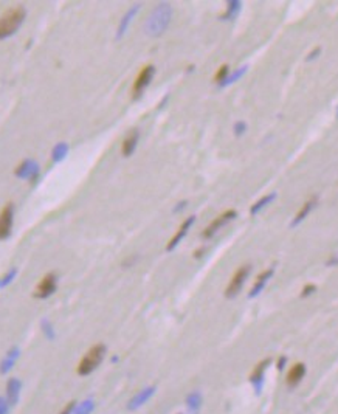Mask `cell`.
<instances>
[{"label": "cell", "instance_id": "6da1fadb", "mask_svg": "<svg viewBox=\"0 0 338 414\" xmlns=\"http://www.w3.org/2000/svg\"><path fill=\"white\" fill-rule=\"evenodd\" d=\"M171 17H172L171 5L166 3V2L158 3L154 8L152 13H150V16L147 17L146 24H145L146 34L147 36H152V38H157V36H160V34H163L169 25Z\"/></svg>", "mask_w": 338, "mask_h": 414}, {"label": "cell", "instance_id": "7a4b0ae2", "mask_svg": "<svg viewBox=\"0 0 338 414\" xmlns=\"http://www.w3.org/2000/svg\"><path fill=\"white\" fill-rule=\"evenodd\" d=\"M106 352H107L106 344H102V343L93 344V346L86 352V355L78 363V368H76L78 375L87 377L95 369H98V366L102 363L104 357H106Z\"/></svg>", "mask_w": 338, "mask_h": 414}, {"label": "cell", "instance_id": "3957f363", "mask_svg": "<svg viewBox=\"0 0 338 414\" xmlns=\"http://www.w3.org/2000/svg\"><path fill=\"white\" fill-rule=\"evenodd\" d=\"M25 16H27V11L23 6H14L8 9L6 13H3L2 17H0V41L13 36L19 30V27L23 24Z\"/></svg>", "mask_w": 338, "mask_h": 414}, {"label": "cell", "instance_id": "277c9868", "mask_svg": "<svg viewBox=\"0 0 338 414\" xmlns=\"http://www.w3.org/2000/svg\"><path fill=\"white\" fill-rule=\"evenodd\" d=\"M250 272H251V267L248 266V264H245V266L239 267L235 272V275L231 276V281L225 289V296L228 298V300H233V298H236L239 295L241 289L243 287V284H245V281L248 278Z\"/></svg>", "mask_w": 338, "mask_h": 414}, {"label": "cell", "instance_id": "5b68a950", "mask_svg": "<svg viewBox=\"0 0 338 414\" xmlns=\"http://www.w3.org/2000/svg\"><path fill=\"white\" fill-rule=\"evenodd\" d=\"M154 75H155V67L150 65V64L145 65L142 70H140V73L137 75L135 81H134V86H132V99L134 101L142 98L143 92L150 84V81H152Z\"/></svg>", "mask_w": 338, "mask_h": 414}, {"label": "cell", "instance_id": "8992f818", "mask_svg": "<svg viewBox=\"0 0 338 414\" xmlns=\"http://www.w3.org/2000/svg\"><path fill=\"white\" fill-rule=\"evenodd\" d=\"M57 289V275L56 273H47L44 278L39 281V284L34 287L33 296L38 300H47L48 296H51Z\"/></svg>", "mask_w": 338, "mask_h": 414}, {"label": "cell", "instance_id": "52a82bcc", "mask_svg": "<svg viewBox=\"0 0 338 414\" xmlns=\"http://www.w3.org/2000/svg\"><path fill=\"white\" fill-rule=\"evenodd\" d=\"M14 221V206L13 203H6L0 211V240H5L11 236Z\"/></svg>", "mask_w": 338, "mask_h": 414}, {"label": "cell", "instance_id": "ba28073f", "mask_svg": "<svg viewBox=\"0 0 338 414\" xmlns=\"http://www.w3.org/2000/svg\"><path fill=\"white\" fill-rule=\"evenodd\" d=\"M238 216V213L235 211V210H228V211H225V213H222L220 214L219 217H216V219L209 224L205 230H203V233H202V237H205V239H209V237H213L220 228H222L225 224H228L230 221H233L235 219V217Z\"/></svg>", "mask_w": 338, "mask_h": 414}, {"label": "cell", "instance_id": "9c48e42d", "mask_svg": "<svg viewBox=\"0 0 338 414\" xmlns=\"http://www.w3.org/2000/svg\"><path fill=\"white\" fill-rule=\"evenodd\" d=\"M14 176L19 179H30L31 182H34L39 176V165L38 162H34L31 158L23 160L22 163L17 165V168L14 169Z\"/></svg>", "mask_w": 338, "mask_h": 414}, {"label": "cell", "instance_id": "30bf717a", "mask_svg": "<svg viewBox=\"0 0 338 414\" xmlns=\"http://www.w3.org/2000/svg\"><path fill=\"white\" fill-rule=\"evenodd\" d=\"M272 363L270 359H265L262 362H259L258 365H256V368L251 371L250 374V383L253 385L254 391H256V394H261V389L264 386V378H265V371H267V368H269V365Z\"/></svg>", "mask_w": 338, "mask_h": 414}, {"label": "cell", "instance_id": "8fae6325", "mask_svg": "<svg viewBox=\"0 0 338 414\" xmlns=\"http://www.w3.org/2000/svg\"><path fill=\"white\" fill-rule=\"evenodd\" d=\"M306 372H307V368H306V365H304V363L298 362V363L292 365V368H290V369H289L287 377H286V385H287L290 389H292V388H296V386L301 383L302 378L306 377Z\"/></svg>", "mask_w": 338, "mask_h": 414}, {"label": "cell", "instance_id": "7c38bea8", "mask_svg": "<svg viewBox=\"0 0 338 414\" xmlns=\"http://www.w3.org/2000/svg\"><path fill=\"white\" fill-rule=\"evenodd\" d=\"M195 222V216H190L188 219L186 221H183V224L179 227V230H177V233L174 234L172 237H171V240L168 242V245H166V250L168 251H172L174 248H176L179 244H180V240L186 236V233L190 231V228L193 227V224Z\"/></svg>", "mask_w": 338, "mask_h": 414}, {"label": "cell", "instance_id": "4fadbf2b", "mask_svg": "<svg viewBox=\"0 0 338 414\" xmlns=\"http://www.w3.org/2000/svg\"><path fill=\"white\" fill-rule=\"evenodd\" d=\"M154 393H155V386H146V388H143L142 391H140V393H137L129 402H127V410L134 411V410H137L140 407H143L146 402L154 396Z\"/></svg>", "mask_w": 338, "mask_h": 414}, {"label": "cell", "instance_id": "5bb4252c", "mask_svg": "<svg viewBox=\"0 0 338 414\" xmlns=\"http://www.w3.org/2000/svg\"><path fill=\"white\" fill-rule=\"evenodd\" d=\"M273 269H267V270H264L262 273H259L258 275V278H256V282L253 284V287H251V290L248 292V298H256L258 296L262 290H264V287L267 285V282L270 281V278L273 276Z\"/></svg>", "mask_w": 338, "mask_h": 414}, {"label": "cell", "instance_id": "9a60e30c", "mask_svg": "<svg viewBox=\"0 0 338 414\" xmlns=\"http://www.w3.org/2000/svg\"><path fill=\"white\" fill-rule=\"evenodd\" d=\"M20 389H22V383H20L19 378L11 377L9 380L6 382V396L5 397L9 402L11 407H14L17 404L19 396H20Z\"/></svg>", "mask_w": 338, "mask_h": 414}, {"label": "cell", "instance_id": "2e32d148", "mask_svg": "<svg viewBox=\"0 0 338 414\" xmlns=\"http://www.w3.org/2000/svg\"><path fill=\"white\" fill-rule=\"evenodd\" d=\"M138 140H140V132L137 129L131 131L129 134H127V137L124 138V141L121 144V154L123 157H131L135 151V147L138 144Z\"/></svg>", "mask_w": 338, "mask_h": 414}, {"label": "cell", "instance_id": "e0dca14e", "mask_svg": "<svg viewBox=\"0 0 338 414\" xmlns=\"http://www.w3.org/2000/svg\"><path fill=\"white\" fill-rule=\"evenodd\" d=\"M19 355H20V349L19 348H11L8 352H6V355H5V359L0 362V374H6L11 368L14 366V363H16V360L19 359Z\"/></svg>", "mask_w": 338, "mask_h": 414}, {"label": "cell", "instance_id": "ac0fdd59", "mask_svg": "<svg viewBox=\"0 0 338 414\" xmlns=\"http://www.w3.org/2000/svg\"><path fill=\"white\" fill-rule=\"evenodd\" d=\"M138 9H140V3L134 5V6L123 16V19H121V22H120V25H118V31H116V39H121V38H123V34L126 33L127 27H129V24H131L132 19H134V16L138 13Z\"/></svg>", "mask_w": 338, "mask_h": 414}, {"label": "cell", "instance_id": "d6986e66", "mask_svg": "<svg viewBox=\"0 0 338 414\" xmlns=\"http://www.w3.org/2000/svg\"><path fill=\"white\" fill-rule=\"evenodd\" d=\"M315 203H317V199L313 197V199L307 200L304 205H302V206H301V210H299V211L296 213V216H295V219H293V222H292V227H296V225H299L302 221H304L306 217H307V214L312 211L313 206H315Z\"/></svg>", "mask_w": 338, "mask_h": 414}, {"label": "cell", "instance_id": "ffe728a7", "mask_svg": "<svg viewBox=\"0 0 338 414\" xmlns=\"http://www.w3.org/2000/svg\"><path fill=\"white\" fill-rule=\"evenodd\" d=\"M186 407H188L190 411L193 413H197L200 410L202 407V394L199 393V391H193L191 394H188V397H186Z\"/></svg>", "mask_w": 338, "mask_h": 414}, {"label": "cell", "instance_id": "44dd1931", "mask_svg": "<svg viewBox=\"0 0 338 414\" xmlns=\"http://www.w3.org/2000/svg\"><path fill=\"white\" fill-rule=\"evenodd\" d=\"M276 199V192H270V194H267V195H264V197H261L258 202L256 203H253L251 205V208H250V213H251V216H254V214H258L264 206H267L269 205L270 202H273Z\"/></svg>", "mask_w": 338, "mask_h": 414}, {"label": "cell", "instance_id": "7402d4cb", "mask_svg": "<svg viewBox=\"0 0 338 414\" xmlns=\"http://www.w3.org/2000/svg\"><path fill=\"white\" fill-rule=\"evenodd\" d=\"M68 154V144L67 143H57L54 147H53V151H51V160L54 163H59L62 162V160L67 157Z\"/></svg>", "mask_w": 338, "mask_h": 414}, {"label": "cell", "instance_id": "603a6c76", "mask_svg": "<svg viewBox=\"0 0 338 414\" xmlns=\"http://www.w3.org/2000/svg\"><path fill=\"white\" fill-rule=\"evenodd\" d=\"M239 9H241V2H238V0H230L227 5V11L220 16V19H233L239 13Z\"/></svg>", "mask_w": 338, "mask_h": 414}, {"label": "cell", "instance_id": "cb8c5ba5", "mask_svg": "<svg viewBox=\"0 0 338 414\" xmlns=\"http://www.w3.org/2000/svg\"><path fill=\"white\" fill-rule=\"evenodd\" d=\"M93 410H95V402L92 399H87L84 402H81L79 405H76L75 414H90Z\"/></svg>", "mask_w": 338, "mask_h": 414}, {"label": "cell", "instance_id": "d4e9b609", "mask_svg": "<svg viewBox=\"0 0 338 414\" xmlns=\"http://www.w3.org/2000/svg\"><path fill=\"white\" fill-rule=\"evenodd\" d=\"M247 72V65H243V67H241L239 70H236L235 73H231V75H228V78L225 79V81L220 84L219 87H227V86H230V84H233V83H236L239 78H242L243 76V73Z\"/></svg>", "mask_w": 338, "mask_h": 414}, {"label": "cell", "instance_id": "484cf974", "mask_svg": "<svg viewBox=\"0 0 338 414\" xmlns=\"http://www.w3.org/2000/svg\"><path fill=\"white\" fill-rule=\"evenodd\" d=\"M228 75H230V67H228L227 64L220 65L219 70H217L216 75H214V81L220 86V84H222V83L225 81V79L228 78Z\"/></svg>", "mask_w": 338, "mask_h": 414}, {"label": "cell", "instance_id": "4316f807", "mask_svg": "<svg viewBox=\"0 0 338 414\" xmlns=\"http://www.w3.org/2000/svg\"><path fill=\"white\" fill-rule=\"evenodd\" d=\"M16 273H17V269H11L8 273H5V276L3 278H0V285L2 287H6L11 281L14 279V276H16Z\"/></svg>", "mask_w": 338, "mask_h": 414}, {"label": "cell", "instance_id": "83f0119b", "mask_svg": "<svg viewBox=\"0 0 338 414\" xmlns=\"http://www.w3.org/2000/svg\"><path fill=\"white\" fill-rule=\"evenodd\" d=\"M42 330H44V333H45L47 338H48V340H53V338H54V332H53V327H51V324H50V321L42 320Z\"/></svg>", "mask_w": 338, "mask_h": 414}, {"label": "cell", "instance_id": "f1b7e54d", "mask_svg": "<svg viewBox=\"0 0 338 414\" xmlns=\"http://www.w3.org/2000/svg\"><path fill=\"white\" fill-rule=\"evenodd\" d=\"M76 400H70L68 404L59 411V414H75V410H76Z\"/></svg>", "mask_w": 338, "mask_h": 414}, {"label": "cell", "instance_id": "f546056e", "mask_svg": "<svg viewBox=\"0 0 338 414\" xmlns=\"http://www.w3.org/2000/svg\"><path fill=\"white\" fill-rule=\"evenodd\" d=\"M315 290H317V285H315V284H307V285H304V289L301 290V298H307L309 295L315 293Z\"/></svg>", "mask_w": 338, "mask_h": 414}, {"label": "cell", "instance_id": "4dcf8cb0", "mask_svg": "<svg viewBox=\"0 0 338 414\" xmlns=\"http://www.w3.org/2000/svg\"><path fill=\"white\" fill-rule=\"evenodd\" d=\"M9 402L6 397H0V414H8L9 413Z\"/></svg>", "mask_w": 338, "mask_h": 414}, {"label": "cell", "instance_id": "1f68e13d", "mask_svg": "<svg viewBox=\"0 0 338 414\" xmlns=\"http://www.w3.org/2000/svg\"><path fill=\"white\" fill-rule=\"evenodd\" d=\"M245 129H247V124L243 121H239V123L235 124V134L236 135H242L243 132H245Z\"/></svg>", "mask_w": 338, "mask_h": 414}, {"label": "cell", "instance_id": "d6a6232c", "mask_svg": "<svg viewBox=\"0 0 338 414\" xmlns=\"http://www.w3.org/2000/svg\"><path fill=\"white\" fill-rule=\"evenodd\" d=\"M320 53H321V48L318 47V48H315V50H313V51H312V53L306 57V61H312V59H315V57H318V54H320Z\"/></svg>", "mask_w": 338, "mask_h": 414}, {"label": "cell", "instance_id": "836d02e7", "mask_svg": "<svg viewBox=\"0 0 338 414\" xmlns=\"http://www.w3.org/2000/svg\"><path fill=\"white\" fill-rule=\"evenodd\" d=\"M286 362H287V357H286V355H283V357H279V360H278V369H284Z\"/></svg>", "mask_w": 338, "mask_h": 414}, {"label": "cell", "instance_id": "e575fe53", "mask_svg": "<svg viewBox=\"0 0 338 414\" xmlns=\"http://www.w3.org/2000/svg\"><path fill=\"white\" fill-rule=\"evenodd\" d=\"M185 206H186V202H180V205H179V206H176V208H174V213L180 211L182 208H185Z\"/></svg>", "mask_w": 338, "mask_h": 414}, {"label": "cell", "instance_id": "d590c367", "mask_svg": "<svg viewBox=\"0 0 338 414\" xmlns=\"http://www.w3.org/2000/svg\"><path fill=\"white\" fill-rule=\"evenodd\" d=\"M337 118H338V107H337Z\"/></svg>", "mask_w": 338, "mask_h": 414}, {"label": "cell", "instance_id": "8d00e7d4", "mask_svg": "<svg viewBox=\"0 0 338 414\" xmlns=\"http://www.w3.org/2000/svg\"><path fill=\"white\" fill-rule=\"evenodd\" d=\"M179 414H182V413H179Z\"/></svg>", "mask_w": 338, "mask_h": 414}, {"label": "cell", "instance_id": "74e56055", "mask_svg": "<svg viewBox=\"0 0 338 414\" xmlns=\"http://www.w3.org/2000/svg\"><path fill=\"white\" fill-rule=\"evenodd\" d=\"M0 287H2V285H0Z\"/></svg>", "mask_w": 338, "mask_h": 414}]
</instances>
